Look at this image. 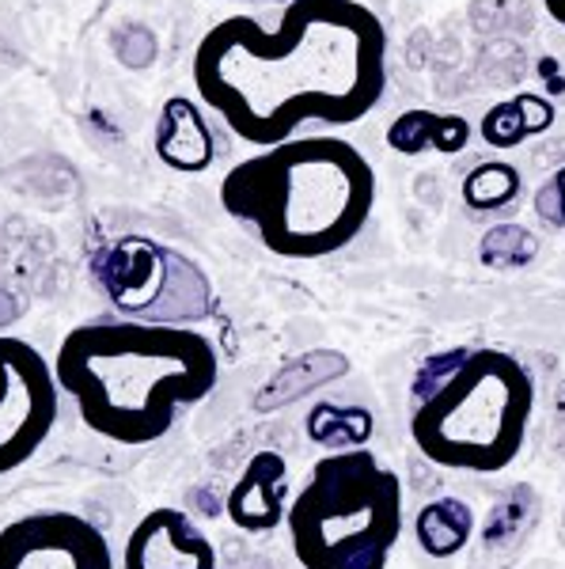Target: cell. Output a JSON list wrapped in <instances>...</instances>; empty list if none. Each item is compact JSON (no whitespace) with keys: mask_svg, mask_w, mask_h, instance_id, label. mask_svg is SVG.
<instances>
[{"mask_svg":"<svg viewBox=\"0 0 565 569\" xmlns=\"http://www.w3.org/2000/svg\"><path fill=\"white\" fill-rule=\"evenodd\" d=\"M61 383L31 342L0 335V475H12L58 426Z\"/></svg>","mask_w":565,"mask_h":569,"instance_id":"7","label":"cell"},{"mask_svg":"<svg viewBox=\"0 0 565 569\" xmlns=\"http://www.w3.org/2000/svg\"><path fill=\"white\" fill-rule=\"evenodd\" d=\"M307 433L319 445H342V440H350V448H364V440L372 437V415L369 410H342L323 402L307 418Z\"/></svg>","mask_w":565,"mask_h":569,"instance_id":"16","label":"cell"},{"mask_svg":"<svg viewBox=\"0 0 565 569\" xmlns=\"http://www.w3.org/2000/svg\"><path fill=\"white\" fill-rule=\"evenodd\" d=\"M543 8H546V16L565 31V0H543Z\"/></svg>","mask_w":565,"mask_h":569,"instance_id":"19","label":"cell"},{"mask_svg":"<svg viewBox=\"0 0 565 569\" xmlns=\"http://www.w3.org/2000/svg\"><path fill=\"white\" fill-rule=\"evenodd\" d=\"M535 217L546 228H565V168H558L535 190Z\"/></svg>","mask_w":565,"mask_h":569,"instance_id":"18","label":"cell"},{"mask_svg":"<svg viewBox=\"0 0 565 569\" xmlns=\"http://www.w3.org/2000/svg\"><path fill=\"white\" fill-rule=\"evenodd\" d=\"M535 251H539V243H535V236L527 232L524 224H497L490 228L486 236H482V262L494 266V270H516V266H527L535 259Z\"/></svg>","mask_w":565,"mask_h":569,"instance_id":"17","label":"cell"},{"mask_svg":"<svg viewBox=\"0 0 565 569\" xmlns=\"http://www.w3.org/2000/svg\"><path fill=\"white\" fill-rule=\"evenodd\" d=\"M266 4H281V8H285V4H293V0H266Z\"/></svg>","mask_w":565,"mask_h":569,"instance_id":"20","label":"cell"},{"mask_svg":"<svg viewBox=\"0 0 565 569\" xmlns=\"http://www.w3.org/2000/svg\"><path fill=\"white\" fill-rule=\"evenodd\" d=\"M224 512L248 536H266L281 528L289 517V463L281 452H254L240 479L232 482V493L224 501Z\"/></svg>","mask_w":565,"mask_h":569,"instance_id":"10","label":"cell"},{"mask_svg":"<svg viewBox=\"0 0 565 569\" xmlns=\"http://www.w3.org/2000/svg\"><path fill=\"white\" fill-rule=\"evenodd\" d=\"M91 270L118 316L137 323L194 327L213 311V284L205 270L168 243L125 236L95 254Z\"/></svg>","mask_w":565,"mask_h":569,"instance_id":"6","label":"cell"},{"mask_svg":"<svg viewBox=\"0 0 565 569\" xmlns=\"http://www.w3.org/2000/svg\"><path fill=\"white\" fill-rule=\"evenodd\" d=\"M190 77L202 103L254 149L307 126L345 130L387 91V31L361 0H293L266 27L228 16L194 46Z\"/></svg>","mask_w":565,"mask_h":569,"instance_id":"1","label":"cell"},{"mask_svg":"<svg viewBox=\"0 0 565 569\" xmlns=\"http://www.w3.org/2000/svg\"><path fill=\"white\" fill-rule=\"evenodd\" d=\"M122 569H216V547L182 509L160 505L133 525Z\"/></svg>","mask_w":565,"mask_h":569,"instance_id":"9","label":"cell"},{"mask_svg":"<svg viewBox=\"0 0 565 569\" xmlns=\"http://www.w3.org/2000/svg\"><path fill=\"white\" fill-rule=\"evenodd\" d=\"M285 528L304 569H387L403 536V482L369 448L331 452L289 498Z\"/></svg>","mask_w":565,"mask_h":569,"instance_id":"5","label":"cell"},{"mask_svg":"<svg viewBox=\"0 0 565 569\" xmlns=\"http://www.w3.org/2000/svg\"><path fill=\"white\" fill-rule=\"evenodd\" d=\"M157 156L163 168L182 176H202L216 156L213 130H209L202 107L186 96H171L157 122Z\"/></svg>","mask_w":565,"mask_h":569,"instance_id":"11","label":"cell"},{"mask_svg":"<svg viewBox=\"0 0 565 569\" xmlns=\"http://www.w3.org/2000/svg\"><path fill=\"white\" fill-rule=\"evenodd\" d=\"M558 118V110L546 96L539 91H521V96L505 99V103H494L482 114L478 122V137L497 152H508V149H521L532 137L546 133Z\"/></svg>","mask_w":565,"mask_h":569,"instance_id":"13","label":"cell"},{"mask_svg":"<svg viewBox=\"0 0 565 569\" xmlns=\"http://www.w3.org/2000/svg\"><path fill=\"white\" fill-rule=\"evenodd\" d=\"M221 206L278 259H331L376 213V168L345 137H293L235 163L221 179Z\"/></svg>","mask_w":565,"mask_h":569,"instance_id":"3","label":"cell"},{"mask_svg":"<svg viewBox=\"0 0 565 569\" xmlns=\"http://www.w3.org/2000/svg\"><path fill=\"white\" fill-rule=\"evenodd\" d=\"M0 569H114V555L88 517L50 509L0 528Z\"/></svg>","mask_w":565,"mask_h":569,"instance_id":"8","label":"cell"},{"mask_svg":"<svg viewBox=\"0 0 565 569\" xmlns=\"http://www.w3.org/2000/svg\"><path fill=\"white\" fill-rule=\"evenodd\" d=\"M53 376L91 433L144 448L213 395L221 357L194 327L99 319L69 330L53 357Z\"/></svg>","mask_w":565,"mask_h":569,"instance_id":"2","label":"cell"},{"mask_svg":"<svg viewBox=\"0 0 565 569\" xmlns=\"http://www.w3.org/2000/svg\"><path fill=\"white\" fill-rule=\"evenodd\" d=\"M535 380L501 346H448L410 376V440L433 467L497 475L524 452Z\"/></svg>","mask_w":565,"mask_h":569,"instance_id":"4","label":"cell"},{"mask_svg":"<svg viewBox=\"0 0 565 569\" xmlns=\"http://www.w3.org/2000/svg\"><path fill=\"white\" fill-rule=\"evenodd\" d=\"M414 539L430 558H455L475 539V509L463 498H433L414 512Z\"/></svg>","mask_w":565,"mask_h":569,"instance_id":"14","label":"cell"},{"mask_svg":"<svg viewBox=\"0 0 565 569\" xmlns=\"http://www.w3.org/2000/svg\"><path fill=\"white\" fill-rule=\"evenodd\" d=\"M463 206L471 213H497V209L513 206L516 198L524 194V179L513 163L505 160H482L463 176Z\"/></svg>","mask_w":565,"mask_h":569,"instance_id":"15","label":"cell"},{"mask_svg":"<svg viewBox=\"0 0 565 569\" xmlns=\"http://www.w3.org/2000/svg\"><path fill=\"white\" fill-rule=\"evenodd\" d=\"M471 137H475V126L463 114L414 107V110H403V114L387 126V149L398 156H422V152L460 156L471 144Z\"/></svg>","mask_w":565,"mask_h":569,"instance_id":"12","label":"cell"}]
</instances>
